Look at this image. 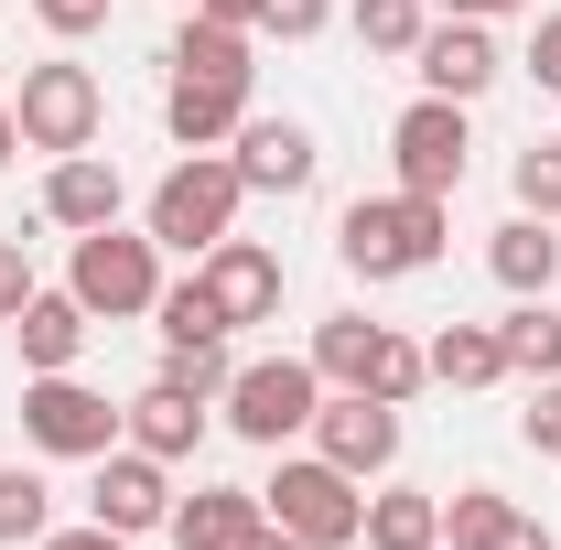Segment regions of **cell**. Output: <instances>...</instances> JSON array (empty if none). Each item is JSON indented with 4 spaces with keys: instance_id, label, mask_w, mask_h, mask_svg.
I'll return each mask as SVG.
<instances>
[{
    "instance_id": "1",
    "label": "cell",
    "mask_w": 561,
    "mask_h": 550,
    "mask_svg": "<svg viewBox=\"0 0 561 550\" xmlns=\"http://www.w3.org/2000/svg\"><path fill=\"white\" fill-rule=\"evenodd\" d=\"M454 249V206L443 195H356L346 216H335V260H346L356 280H421L432 260Z\"/></svg>"
},
{
    "instance_id": "42",
    "label": "cell",
    "mask_w": 561,
    "mask_h": 550,
    "mask_svg": "<svg viewBox=\"0 0 561 550\" xmlns=\"http://www.w3.org/2000/svg\"><path fill=\"white\" fill-rule=\"evenodd\" d=\"M173 11H195V0H173Z\"/></svg>"
},
{
    "instance_id": "33",
    "label": "cell",
    "mask_w": 561,
    "mask_h": 550,
    "mask_svg": "<svg viewBox=\"0 0 561 550\" xmlns=\"http://www.w3.org/2000/svg\"><path fill=\"white\" fill-rule=\"evenodd\" d=\"M33 22H44L55 44H87V33L108 22V0H33Z\"/></svg>"
},
{
    "instance_id": "38",
    "label": "cell",
    "mask_w": 561,
    "mask_h": 550,
    "mask_svg": "<svg viewBox=\"0 0 561 550\" xmlns=\"http://www.w3.org/2000/svg\"><path fill=\"white\" fill-rule=\"evenodd\" d=\"M195 11H206V22H238V33H260V11H271V0H195Z\"/></svg>"
},
{
    "instance_id": "19",
    "label": "cell",
    "mask_w": 561,
    "mask_h": 550,
    "mask_svg": "<svg viewBox=\"0 0 561 550\" xmlns=\"http://www.w3.org/2000/svg\"><path fill=\"white\" fill-rule=\"evenodd\" d=\"M271 507H260V485H195V496H173V550H249Z\"/></svg>"
},
{
    "instance_id": "26",
    "label": "cell",
    "mask_w": 561,
    "mask_h": 550,
    "mask_svg": "<svg viewBox=\"0 0 561 550\" xmlns=\"http://www.w3.org/2000/svg\"><path fill=\"white\" fill-rule=\"evenodd\" d=\"M44 529H55V485L33 465H0V550H33Z\"/></svg>"
},
{
    "instance_id": "8",
    "label": "cell",
    "mask_w": 561,
    "mask_h": 550,
    "mask_svg": "<svg viewBox=\"0 0 561 550\" xmlns=\"http://www.w3.org/2000/svg\"><path fill=\"white\" fill-rule=\"evenodd\" d=\"M22 443H33L44 465H98V454L119 443V400L87 389L76 367H44V378H22Z\"/></svg>"
},
{
    "instance_id": "23",
    "label": "cell",
    "mask_w": 561,
    "mask_h": 550,
    "mask_svg": "<svg viewBox=\"0 0 561 550\" xmlns=\"http://www.w3.org/2000/svg\"><path fill=\"white\" fill-rule=\"evenodd\" d=\"M421 356H432V378H443V389H496V378H507V345H496V324H443Z\"/></svg>"
},
{
    "instance_id": "40",
    "label": "cell",
    "mask_w": 561,
    "mask_h": 550,
    "mask_svg": "<svg viewBox=\"0 0 561 550\" xmlns=\"http://www.w3.org/2000/svg\"><path fill=\"white\" fill-rule=\"evenodd\" d=\"M249 550H313V540H291L280 518H260V529H249Z\"/></svg>"
},
{
    "instance_id": "10",
    "label": "cell",
    "mask_w": 561,
    "mask_h": 550,
    "mask_svg": "<svg viewBox=\"0 0 561 550\" xmlns=\"http://www.w3.org/2000/svg\"><path fill=\"white\" fill-rule=\"evenodd\" d=\"M87 518H98V529H119V540L173 529V465H162V454H140V443H108V454H98V485H87Z\"/></svg>"
},
{
    "instance_id": "9",
    "label": "cell",
    "mask_w": 561,
    "mask_h": 550,
    "mask_svg": "<svg viewBox=\"0 0 561 550\" xmlns=\"http://www.w3.org/2000/svg\"><path fill=\"white\" fill-rule=\"evenodd\" d=\"M465 162H476V108H454V98H411L400 119H389V184L400 195H465Z\"/></svg>"
},
{
    "instance_id": "6",
    "label": "cell",
    "mask_w": 561,
    "mask_h": 550,
    "mask_svg": "<svg viewBox=\"0 0 561 550\" xmlns=\"http://www.w3.org/2000/svg\"><path fill=\"white\" fill-rule=\"evenodd\" d=\"M260 507H271V518L291 529V540H313V550H356V529H367V485H356L346 465H324L313 443L271 465V485H260Z\"/></svg>"
},
{
    "instance_id": "28",
    "label": "cell",
    "mask_w": 561,
    "mask_h": 550,
    "mask_svg": "<svg viewBox=\"0 0 561 550\" xmlns=\"http://www.w3.org/2000/svg\"><path fill=\"white\" fill-rule=\"evenodd\" d=\"M162 378H173V389H195V400H227L238 356H227V335H195V345H162Z\"/></svg>"
},
{
    "instance_id": "12",
    "label": "cell",
    "mask_w": 561,
    "mask_h": 550,
    "mask_svg": "<svg viewBox=\"0 0 561 550\" xmlns=\"http://www.w3.org/2000/svg\"><path fill=\"white\" fill-rule=\"evenodd\" d=\"M324 465H346L356 485H378L389 465H400V411L389 400H367V389H324V411H313V432H302Z\"/></svg>"
},
{
    "instance_id": "21",
    "label": "cell",
    "mask_w": 561,
    "mask_h": 550,
    "mask_svg": "<svg viewBox=\"0 0 561 550\" xmlns=\"http://www.w3.org/2000/svg\"><path fill=\"white\" fill-rule=\"evenodd\" d=\"M486 271L507 280V302H540V291L561 280V238H551V216H507V227L486 238Z\"/></svg>"
},
{
    "instance_id": "18",
    "label": "cell",
    "mask_w": 561,
    "mask_h": 550,
    "mask_svg": "<svg viewBox=\"0 0 561 550\" xmlns=\"http://www.w3.org/2000/svg\"><path fill=\"white\" fill-rule=\"evenodd\" d=\"M238 119H249V87H206V76H173V87H162V130H173V151H227Z\"/></svg>"
},
{
    "instance_id": "3",
    "label": "cell",
    "mask_w": 561,
    "mask_h": 550,
    "mask_svg": "<svg viewBox=\"0 0 561 550\" xmlns=\"http://www.w3.org/2000/svg\"><path fill=\"white\" fill-rule=\"evenodd\" d=\"M313 378H324V389H367V400H389V411H411L421 389H432V356H421L400 324L324 313V324H313Z\"/></svg>"
},
{
    "instance_id": "22",
    "label": "cell",
    "mask_w": 561,
    "mask_h": 550,
    "mask_svg": "<svg viewBox=\"0 0 561 550\" xmlns=\"http://www.w3.org/2000/svg\"><path fill=\"white\" fill-rule=\"evenodd\" d=\"M367 550H443V496L432 485H367V529H356Z\"/></svg>"
},
{
    "instance_id": "11",
    "label": "cell",
    "mask_w": 561,
    "mask_h": 550,
    "mask_svg": "<svg viewBox=\"0 0 561 550\" xmlns=\"http://www.w3.org/2000/svg\"><path fill=\"white\" fill-rule=\"evenodd\" d=\"M411 76H421V98H454V108H476L496 76H507V55H496V22H454V11H432V33L411 44Z\"/></svg>"
},
{
    "instance_id": "4",
    "label": "cell",
    "mask_w": 561,
    "mask_h": 550,
    "mask_svg": "<svg viewBox=\"0 0 561 550\" xmlns=\"http://www.w3.org/2000/svg\"><path fill=\"white\" fill-rule=\"evenodd\" d=\"M324 411V378H313V356H238V378H227V400L216 421L238 432V443H260V454H291L302 432Z\"/></svg>"
},
{
    "instance_id": "30",
    "label": "cell",
    "mask_w": 561,
    "mask_h": 550,
    "mask_svg": "<svg viewBox=\"0 0 561 550\" xmlns=\"http://www.w3.org/2000/svg\"><path fill=\"white\" fill-rule=\"evenodd\" d=\"M151 324H162V345L227 335V313H216V302H206V280H162V302H151Z\"/></svg>"
},
{
    "instance_id": "39",
    "label": "cell",
    "mask_w": 561,
    "mask_h": 550,
    "mask_svg": "<svg viewBox=\"0 0 561 550\" xmlns=\"http://www.w3.org/2000/svg\"><path fill=\"white\" fill-rule=\"evenodd\" d=\"M432 11H454V22H507V11H529V0H432Z\"/></svg>"
},
{
    "instance_id": "15",
    "label": "cell",
    "mask_w": 561,
    "mask_h": 550,
    "mask_svg": "<svg viewBox=\"0 0 561 550\" xmlns=\"http://www.w3.org/2000/svg\"><path fill=\"white\" fill-rule=\"evenodd\" d=\"M119 206H130V184H119V162H108V151H66V162L44 173V227H66V238L119 227Z\"/></svg>"
},
{
    "instance_id": "2",
    "label": "cell",
    "mask_w": 561,
    "mask_h": 550,
    "mask_svg": "<svg viewBox=\"0 0 561 550\" xmlns=\"http://www.w3.org/2000/svg\"><path fill=\"white\" fill-rule=\"evenodd\" d=\"M238 206H249L238 162H227V151H184V162L151 184L140 227H151V249H162V260H206L216 238H238Z\"/></svg>"
},
{
    "instance_id": "36",
    "label": "cell",
    "mask_w": 561,
    "mask_h": 550,
    "mask_svg": "<svg viewBox=\"0 0 561 550\" xmlns=\"http://www.w3.org/2000/svg\"><path fill=\"white\" fill-rule=\"evenodd\" d=\"M33 550H140V540H119V529H98V518H87V529H44Z\"/></svg>"
},
{
    "instance_id": "41",
    "label": "cell",
    "mask_w": 561,
    "mask_h": 550,
    "mask_svg": "<svg viewBox=\"0 0 561 550\" xmlns=\"http://www.w3.org/2000/svg\"><path fill=\"white\" fill-rule=\"evenodd\" d=\"M11 151H22V130H11V87H0V162H11Z\"/></svg>"
},
{
    "instance_id": "29",
    "label": "cell",
    "mask_w": 561,
    "mask_h": 550,
    "mask_svg": "<svg viewBox=\"0 0 561 550\" xmlns=\"http://www.w3.org/2000/svg\"><path fill=\"white\" fill-rule=\"evenodd\" d=\"M507 195H518V216H551L561 227V140H529V151L507 162Z\"/></svg>"
},
{
    "instance_id": "5",
    "label": "cell",
    "mask_w": 561,
    "mask_h": 550,
    "mask_svg": "<svg viewBox=\"0 0 561 550\" xmlns=\"http://www.w3.org/2000/svg\"><path fill=\"white\" fill-rule=\"evenodd\" d=\"M11 130H22V151H98V130H108V87H98V66H76V55H44V66H22V87H11Z\"/></svg>"
},
{
    "instance_id": "25",
    "label": "cell",
    "mask_w": 561,
    "mask_h": 550,
    "mask_svg": "<svg viewBox=\"0 0 561 550\" xmlns=\"http://www.w3.org/2000/svg\"><path fill=\"white\" fill-rule=\"evenodd\" d=\"M346 33L367 44V55H389V66H411V44L432 33V0H356Z\"/></svg>"
},
{
    "instance_id": "17",
    "label": "cell",
    "mask_w": 561,
    "mask_h": 550,
    "mask_svg": "<svg viewBox=\"0 0 561 550\" xmlns=\"http://www.w3.org/2000/svg\"><path fill=\"white\" fill-rule=\"evenodd\" d=\"M98 335V313L76 302V291H33L22 313H11V345H22V378H44V367H76Z\"/></svg>"
},
{
    "instance_id": "13",
    "label": "cell",
    "mask_w": 561,
    "mask_h": 550,
    "mask_svg": "<svg viewBox=\"0 0 561 550\" xmlns=\"http://www.w3.org/2000/svg\"><path fill=\"white\" fill-rule=\"evenodd\" d=\"M195 280H206V302L227 313V335H238V324H271L280 291H291L280 249H260V238H216L206 260H195Z\"/></svg>"
},
{
    "instance_id": "7",
    "label": "cell",
    "mask_w": 561,
    "mask_h": 550,
    "mask_svg": "<svg viewBox=\"0 0 561 550\" xmlns=\"http://www.w3.org/2000/svg\"><path fill=\"white\" fill-rule=\"evenodd\" d=\"M66 291L98 324H140V313L162 302V249H151V227H87L76 260H66Z\"/></svg>"
},
{
    "instance_id": "20",
    "label": "cell",
    "mask_w": 561,
    "mask_h": 550,
    "mask_svg": "<svg viewBox=\"0 0 561 550\" xmlns=\"http://www.w3.org/2000/svg\"><path fill=\"white\" fill-rule=\"evenodd\" d=\"M249 44H260V33H238V22H206V11H184V22H173V44H162V66L173 76H206V87H249Z\"/></svg>"
},
{
    "instance_id": "35",
    "label": "cell",
    "mask_w": 561,
    "mask_h": 550,
    "mask_svg": "<svg viewBox=\"0 0 561 550\" xmlns=\"http://www.w3.org/2000/svg\"><path fill=\"white\" fill-rule=\"evenodd\" d=\"M518 66H529V76L561 98V11H540V22H529V55H518Z\"/></svg>"
},
{
    "instance_id": "27",
    "label": "cell",
    "mask_w": 561,
    "mask_h": 550,
    "mask_svg": "<svg viewBox=\"0 0 561 550\" xmlns=\"http://www.w3.org/2000/svg\"><path fill=\"white\" fill-rule=\"evenodd\" d=\"M507 507H518V496H496V485H454V496H443V550H486L496 529H507Z\"/></svg>"
},
{
    "instance_id": "34",
    "label": "cell",
    "mask_w": 561,
    "mask_h": 550,
    "mask_svg": "<svg viewBox=\"0 0 561 550\" xmlns=\"http://www.w3.org/2000/svg\"><path fill=\"white\" fill-rule=\"evenodd\" d=\"M33 291H44V271H33V249H22V238H0V324H11V313H22Z\"/></svg>"
},
{
    "instance_id": "37",
    "label": "cell",
    "mask_w": 561,
    "mask_h": 550,
    "mask_svg": "<svg viewBox=\"0 0 561 550\" xmlns=\"http://www.w3.org/2000/svg\"><path fill=\"white\" fill-rule=\"evenodd\" d=\"M486 550H561V540H551V529H540V518H529V507H507V529H496Z\"/></svg>"
},
{
    "instance_id": "14",
    "label": "cell",
    "mask_w": 561,
    "mask_h": 550,
    "mask_svg": "<svg viewBox=\"0 0 561 550\" xmlns=\"http://www.w3.org/2000/svg\"><path fill=\"white\" fill-rule=\"evenodd\" d=\"M227 162H238V184L249 195H313V173H324V140L302 130V119H238V140H227Z\"/></svg>"
},
{
    "instance_id": "16",
    "label": "cell",
    "mask_w": 561,
    "mask_h": 550,
    "mask_svg": "<svg viewBox=\"0 0 561 550\" xmlns=\"http://www.w3.org/2000/svg\"><path fill=\"white\" fill-rule=\"evenodd\" d=\"M216 400H195V389H173V378H151L140 400H119V443H140V454H162V465H184L195 443H206Z\"/></svg>"
},
{
    "instance_id": "31",
    "label": "cell",
    "mask_w": 561,
    "mask_h": 550,
    "mask_svg": "<svg viewBox=\"0 0 561 550\" xmlns=\"http://www.w3.org/2000/svg\"><path fill=\"white\" fill-rule=\"evenodd\" d=\"M518 443L561 465V378H529V411H518Z\"/></svg>"
},
{
    "instance_id": "24",
    "label": "cell",
    "mask_w": 561,
    "mask_h": 550,
    "mask_svg": "<svg viewBox=\"0 0 561 550\" xmlns=\"http://www.w3.org/2000/svg\"><path fill=\"white\" fill-rule=\"evenodd\" d=\"M496 345H507V378H561V302L551 291L518 302V313L496 324Z\"/></svg>"
},
{
    "instance_id": "32",
    "label": "cell",
    "mask_w": 561,
    "mask_h": 550,
    "mask_svg": "<svg viewBox=\"0 0 561 550\" xmlns=\"http://www.w3.org/2000/svg\"><path fill=\"white\" fill-rule=\"evenodd\" d=\"M324 22H335V0H271V11H260V33H271V44H313Z\"/></svg>"
},
{
    "instance_id": "43",
    "label": "cell",
    "mask_w": 561,
    "mask_h": 550,
    "mask_svg": "<svg viewBox=\"0 0 561 550\" xmlns=\"http://www.w3.org/2000/svg\"><path fill=\"white\" fill-rule=\"evenodd\" d=\"M108 11H119V0H108Z\"/></svg>"
}]
</instances>
